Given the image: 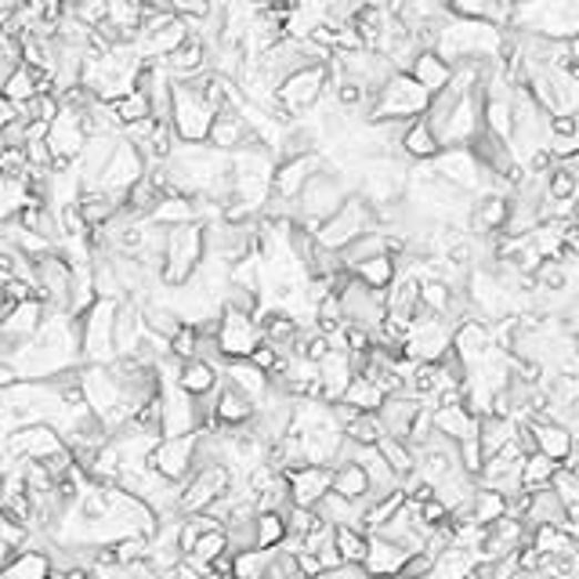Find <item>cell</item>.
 I'll return each mask as SVG.
<instances>
[{
	"mask_svg": "<svg viewBox=\"0 0 579 579\" xmlns=\"http://www.w3.org/2000/svg\"><path fill=\"white\" fill-rule=\"evenodd\" d=\"M435 435L449 438V443L478 438V417L464 403L460 406H435Z\"/></svg>",
	"mask_w": 579,
	"mask_h": 579,
	"instance_id": "2e32d148",
	"label": "cell"
},
{
	"mask_svg": "<svg viewBox=\"0 0 579 579\" xmlns=\"http://www.w3.org/2000/svg\"><path fill=\"white\" fill-rule=\"evenodd\" d=\"M217 384H222V369H214L211 363H203V358H189L177 369V388H182L189 398H211L217 392Z\"/></svg>",
	"mask_w": 579,
	"mask_h": 579,
	"instance_id": "ac0fdd59",
	"label": "cell"
},
{
	"mask_svg": "<svg viewBox=\"0 0 579 579\" xmlns=\"http://www.w3.org/2000/svg\"><path fill=\"white\" fill-rule=\"evenodd\" d=\"M319 526H323V518L315 515L312 507H290V511H286V540L305 544Z\"/></svg>",
	"mask_w": 579,
	"mask_h": 579,
	"instance_id": "e575fe53",
	"label": "cell"
},
{
	"mask_svg": "<svg viewBox=\"0 0 579 579\" xmlns=\"http://www.w3.org/2000/svg\"><path fill=\"white\" fill-rule=\"evenodd\" d=\"M550 142H579V116L576 113L550 116Z\"/></svg>",
	"mask_w": 579,
	"mask_h": 579,
	"instance_id": "ab89813d",
	"label": "cell"
},
{
	"mask_svg": "<svg viewBox=\"0 0 579 579\" xmlns=\"http://www.w3.org/2000/svg\"><path fill=\"white\" fill-rule=\"evenodd\" d=\"M558 471H561V464L547 460L544 453H532V457L521 460V489H526V492L550 489V486H555Z\"/></svg>",
	"mask_w": 579,
	"mask_h": 579,
	"instance_id": "484cf974",
	"label": "cell"
},
{
	"mask_svg": "<svg viewBox=\"0 0 579 579\" xmlns=\"http://www.w3.org/2000/svg\"><path fill=\"white\" fill-rule=\"evenodd\" d=\"M504 518H507V496L492 492L486 486H478L475 500H471V521H475V526L492 529L496 521H504Z\"/></svg>",
	"mask_w": 579,
	"mask_h": 579,
	"instance_id": "4316f807",
	"label": "cell"
},
{
	"mask_svg": "<svg viewBox=\"0 0 579 579\" xmlns=\"http://www.w3.org/2000/svg\"><path fill=\"white\" fill-rule=\"evenodd\" d=\"M453 352V326L446 319H431V315H417L409 326L403 358L406 363H431L438 366Z\"/></svg>",
	"mask_w": 579,
	"mask_h": 579,
	"instance_id": "5b68a950",
	"label": "cell"
},
{
	"mask_svg": "<svg viewBox=\"0 0 579 579\" xmlns=\"http://www.w3.org/2000/svg\"><path fill=\"white\" fill-rule=\"evenodd\" d=\"M427 105H431V94L409 73H395L388 84L374 94V102L366 109V123H417L424 120Z\"/></svg>",
	"mask_w": 579,
	"mask_h": 579,
	"instance_id": "6da1fadb",
	"label": "cell"
},
{
	"mask_svg": "<svg viewBox=\"0 0 579 579\" xmlns=\"http://www.w3.org/2000/svg\"><path fill=\"white\" fill-rule=\"evenodd\" d=\"M561 471H569L572 478H579V438L572 443V453H569V460L561 464Z\"/></svg>",
	"mask_w": 579,
	"mask_h": 579,
	"instance_id": "b9f144b4",
	"label": "cell"
},
{
	"mask_svg": "<svg viewBox=\"0 0 579 579\" xmlns=\"http://www.w3.org/2000/svg\"><path fill=\"white\" fill-rule=\"evenodd\" d=\"M366 232H377V211L355 192L329 222H323V228L315 232V243L329 254H344L358 236H366Z\"/></svg>",
	"mask_w": 579,
	"mask_h": 579,
	"instance_id": "277c9868",
	"label": "cell"
},
{
	"mask_svg": "<svg viewBox=\"0 0 579 579\" xmlns=\"http://www.w3.org/2000/svg\"><path fill=\"white\" fill-rule=\"evenodd\" d=\"M334 547L341 550L344 565H363L369 550V536L358 529H334Z\"/></svg>",
	"mask_w": 579,
	"mask_h": 579,
	"instance_id": "836d02e7",
	"label": "cell"
},
{
	"mask_svg": "<svg viewBox=\"0 0 579 579\" xmlns=\"http://www.w3.org/2000/svg\"><path fill=\"white\" fill-rule=\"evenodd\" d=\"M380 457L388 460V467L398 475V481H406L409 475H417V453H413L406 443H398V438H384L377 446Z\"/></svg>",
	"mask_w": 579,
	"mask_h": 579,
	"instance_id": "4dcf8cb0",
	"label": "cell"
},
{
	"mask_svg": "<svg viewBox=\"0 0 579 579\" xmlns=\"http://www.w3.org/2000/svg\"><path fill=\"white\" fill-rule=\"evenodd\" d=\"M323 153H312V156H297V160H286V163H275V174H272V200H283V203H297V196L305 192L308 177L323 171Z\"/></svg>",
	"mask_w": 579,
	"mask_h": 579,
	"instance_id": "9c48e42d",
	"label": "cell"
},
{
	"mask_svg": "<svg viewBox=\"0 0 579 579\" xmlns=\"http://www.w3.org/2000/svg\"><path fill=\"white\" fill-rule=\"evenodd\" d=\"M344 438H348V443H355L358 449H374L388 435H384V424H380L377 413H363V417H358L352 427H344Z\"/></svg>",
	"mask_w": 579,
	"mask_h": 579,
	"instance_id": "f546056e",
	"label": "cell"
},
{
	"mask_svg": "<svg viewBox=\"0 0 579 579\" xmlns=\"http://www.w3.org/2000/svg\"><path fill=\"white\" fill-rule=\"evenodd\" d=\"M420 409L424 403H417V398H409V395H392V398H384V406H380V424H384V435L388 438H398V443H409V431H413V420L420 417Z\"/></svg>",
	"mask_w": 579,
	"mask_h": 579,
	"instance_id": "4fadbf2b",
	"label": "cell"
},
{
	"mask_svg": "<svg viewBox=\"0 0 579 579\" xmlns=\"http://www.w3.org/2000/svg\"><path fill=\"white\" fill-rule=\"evenodd\" d=\"M286 544V515H257V547L275 550Z\"/></svg>",
	"mask_w": 579,
	"mask_h": 579,
	"instance_id": "d590c367",
	"label": "cell"
},
{
	"mask_svg": "<svg viewBox=\"0 0 579 579\" xmlns=\"http://www.w3.org/2000/svg\"><path fill=\"white\" fill-rule=\"evenodd\" d=\"M232 388L243 392L251 403H265L268 392H272V384H268V374H261V369L251 363V358H240V363H225V374H222Z\"/></svg>",
	"mask_w": 579,
	"mask_h": 579,
	"instance_id": "d6986e66",
	"label": "cell"
},
{
	"mask_svg": "<svg viewBox=\"0 0 579 579\" xmlns=\"http://www.w3.org/2000/svg\"><path fill=\"white\" fill-rule=\"evenodd\" d=\"M532 427V438H536V453H544L547 460L555 464H565L572 453V431L569 427H561L558 420H526Z\"/></svg>",
	"mask_w": 579,
	"mask_h": 579,
	"instance_id": "9a60e30c",
	"label": "cell"
},
{
	"mask_svg": "<svg viewBox=\"0 0 579 579\" xmlns=\"http://www.w3.org/2000/svg\"><path fill=\"white\" fill-rule=\"evenodd\" d=\"M341 403L355 406L358 413H380V406H384V392L377 388V384H369L366 377H355V380H352V388L344 392Z\"/></svg>",
	"mask_w": 579,
	"mask_h": 579,
	"instance_id": "1f68e13d",
	"label": "cell"
},
{
	"mask_svg": "<svg viewBox=\"0 0 579 579\" xmlns=\"http://www.w3.org/2000/svg\"><path fill=\"white\" fill-rule=\"evenodd\" d=\"M355 280L369 286V290H380V294H388L392 283H395V275H398V261L392 254H384V257H374V261H366V265H358L355 272Z\"/></svg>",
	"mask_w": 579,
	"mask_h": 579,
	"instance_id": "d4e9b609",
	"label": "cell"
},
{
	"mask_svg": "<svg viewBox=\"0 0 579 579\" xmlns=\"http://www.w3.org/2000/svg\"><path fill=\"white\" fill-rule=\"evenodd\" d=\"M192 457H196V435L160 438L153 453H149V467H153L160 478L185 486V481L192 478Z\"/></svg>",
	"mask_w": 579,
	"mask_h": 579,
	"instance_id": "52a82bcc",
	"label": "cell"
},
{
	"mask_svg": "<svg viewBox=\"0 0 579 579\" xmlns=\"http://www.w3.org/2000/svg\"><path fill=\"white\" fill-rule=\"evenodd\" d=\"M272 555L275 550H240L236 558H232V579H268V565H272Z\"/></svg>",
	"mask_w": 579,
	"mask_h": 579,
	"instance_id": "f1b7e54d",
	"label": "cell"
},
{
	"mask_svg": "<svg viewBox=\"0 0 579 579\" xmlns=\"http://www.w3.org/2000/svg\"><path fill=\"white\" fill-rule=\"evenodd\" d=\"M286 486H290V504L294 507H319L329 489H334V471L329 467H315V464H305L297 467V471L286 475Z\"/></svg>",
	"mask_w": 579,
	"mask_h": 579,
	"instance_id": "30bf717a",
	"label": "cell"
},
{
	"mask_svg": "<svg viewBox=\"0 0 579 579\" xmlns=\"http://www.w3.org/2000/svg\"><path fill=\"white\" fill-rule=\"evenodd\" d=\"M529 496H532L529 515H526L529 529H565V518H569V511H565V504H561V496L555 492V486L536 489Z\"/></svg>",
	"mask_w": 579,
	"mask_h": 579,
	"instance_id": "e0dca14e",
	"label": "cell"
},
{
	"mask_svg": "<svg viewBox=\"0 0 579 579\" xmlns=\"http://www.w3.org/2000/svg\"><path fill=\"white\" fill-rule=\"evenodd\" d=\"M438 153H443V142H438V134L427 128V120L409 123L406 138H403V160L406 163H435Z\"/></svg>",
	"mask_w": 579,
	"mask_h": 579,
	"instance_id": "44dd1931",
	"label": "cell"
},
{
	"mask_svg": "<svg viewBox=\"0 0 579 579\" xmlns=\"http://www.w3.org/2000/svg\"><path fill=\"white\" fill-rule=\"evenodd\" d=\"M4 94L8 102H16V105H30L33 99H37V69H26V65H19L16 73H11V80L4 84Z\"/></svg>",
	"mask_w": 579,
	"mask_h": 579,
	"instance_id": "d6a6232c",
	"label": "cell"
},
{
	"mask_svg": "<svg viewBox=\"0 0 579 579\" xmlns=\"http://www.w3.org/2000/svg\"><path fill=\"white\" fill-rule=\"evenodd\" d=\"M329 492H337L344 496V500H352V504H369V481H366V471L358 464H341L334 467V489Z\"/></svg>",
	"mask_w": 579,
	"mask_h": 579,
	"instance_id": "cb8c5ba5",
	"label": "cell"
},
{
	"mask_svg": "<svg viewBox=\"0 0 579 579\" xmlns=\"http://www.w3.org/2000/svg\"><path fill=\"white\" fill-rule=\"evenodd\" d=\"M323 99H334V84H329V65H308L297 69L294 77H286L280 91H275V105L283 109L286 120H301L312 113Z\"/></svg>",
	"mask_w": 579,
	"mask_h": 579,
	"instance_id": "3957f363",
	"label": "cell"
},
{
	"mask_svg": "<svg viewBox=\"0 0 579 579\" xmlns=\"http://www.w3.org/2000/svg\"><path fill=\"white\" fill-rule=\"evenodd\" d=\"M413 555H406L403 547H395L388 540H380V536H369V550H366V561L363 569L369 579H398L406 569V561Z\"/></svg>",
	"mask_w": 579,
	"mask_h": 579,
	"instance_id": "5bb4252c",
	"label": "cell"
},
{
	"mask_svg": "<svg viewBox=\"0 0 579 579\" xmlns=\"http://www.w3.org/2000/svg\"><path fill=\"white\" fill-rule=\"evenodd\" d=\"M261 341H265V337H261V326H257L254 315H240V312L222 308V323H217V344H222L225 363L251 358Z\"/></svg>",
	"mask_w": 579,
	"mask_h": 579,
	"instance_id": "8992f818",
	"label": "cell"
},
{
	"mask_svg": "<svg viewBox=\"0 0 579 579\" xmlns=\"http://www.w3.org/2000/svg\"><path fill=\"white\" fill-rule=\"evenodd\" d=\"M569 54H572V62H576V69H579V37L569 40Z\"/></svg>",
	"mask_w": 579,
	"mask_h": 579,
	"instance_id": "7bdbcfd3",
	"label": "cell"
},
{
	"mask_svg": "<svg viewBox=\"0 0 579 579\" xmlns=\"http://www.w3.org/2000/svg\"><path fill=\"white\" fill-rule=\"evenodd\" d=\"M457 460L471 478H481V467H486V457H481L478 438H467V443H457Z\"/></svg>",
	"mask_w": 579,
	"mask_h": 579,
	"instance_id": "f35d334b",
	"label": "cell"
},
{
	"mask_svg": "<svg viewBox=\"0 0 579 579\" xmlns=\"http://www.w3.org/2000/svg\"><path fill=\"white\" fill-rule=\"evenodd\" d=\"M409 77L417 80V84L435 99V94H443V91L449 88L453 65H449L446 59H438L435 51H420L417 59H413V65H409Z\"/></svg>",
	"mask_w": 579,
	"mask_h": 579,
	"instance_id": "ffe728a7",
	"label": "cell"
},
{
	"mask_svg": "<svg viewBox=\"0 0 579 579\" xmlns=\"http://www.w3.org/2000/svg\"><path fill=\"white\" fill-rule=\"evenodd\" d=\"M515 431H518V420L481 417V420H478V446H481V457L492 460L496 453L511 446V443H515Z\"/></svg>",
	"mask_w": 579,
	"mask_h": 579,
	"instance_id": "603a6c76",
	"label": "cell"
},
{
	"mask_svg": "<svg viewBox=\"0 0 579 579\" xmlns=\"http://www.w3.org/2000/svg\"><path fill=\"white\" fill-rule=\"evenodd\" d=\"M297 572H301V579H319L323 565H319V558H315V555H308V550H301V555H297Z\"/></svg>",
	"mask_w": 579,
	"mask_h": 579,
	"instance_id": "60d3db41",
	"label": "cell"
},
{
	"mask_svg": "<svg viewBox=\"0 0 579 579\" xmlns=\"http://www.w3.org/2000/svg\"><path fill=\"white\" fill-rule=\"evenodd\" d=\"M547 196L555 203H576L579 200V171L572 167V163H558V167L547 174Z\"/></svg>",
	"mask_w": 579,
	"mask_h": 579,
	"instance_id": "83f0119b",
	"label": "cell"
},
{
	"mask_svg": "<svg viewBox=\"0 0 579 579\" xmlns=\"http://www.w3.org/2000/svg\"><path fill=\"white\" fill-rule=\"evenodd\" d=\"M222 555H228L225 529H222V532H203L200 540H196V547H192V555H185V558H196V561H203V565H214Z\"/></svg>",
	"mask_w": 579,
	"mask_h": 579,
	"instance_id": "74e56055",
	"label": "cell"
},
{
	"mask_svg": "<svg viewBox=\"0 0 579 579\" xmlns=\"http://www.w3.org/2000/svg\"><path fill=\"white\" fill-rule=\"evenodd\" d=\"M254 417H257V403H251V398L236 392L222 377V384H217L214 392V424L222 427V431H236V427L254 424Z\"/></svg>",
	"mask_w": 579,
	"mask_h": 579,
	"instance_id": "8fae6325",
	"label": "cell"
},
{
	"mask_svg": "<svg viewBox=\"0 0 579 579\" xmlns=\"http://www.w3.org/2000/svg\"><path fill=\"white\" fill-rule=\"evenodd\" d=\"M217 109L203 99V91L192 80H174L171 84V131L177 145H206L214 128Z\"/></svg>",
	"mask_w": 579,
	"mask_h": 579,
	"instance_id": "7a4b0ae2",
	"label": "cell"
},
{
	"mask_svg": "<svg viewBox=\"0 0 579 579\" xmlns=\"http://www.w3.org/2000/svg\"><path fill=\"white\" fill-rule=\"evenodd\" d=\"M492 326L478 323V319H467L460 323L457 329H453V355L460 358V363L467 366V374L492 352Z\"/></svg>",
	"mask_w": 579,
	"mask_h": 579,
	"instance_id": "7c38bea8",
	"label": "cell"
},
{
	"mask_svg": "<svg viewBox=\"0 0 579 579\" xmlns=\"http://www.w3.org/2000/svg\"><path fill=\"white\" fill-rule=\"evenodd\" d=\"M113 113H116V120H120V128H131V123L153 116V105H149L145 94L131 91L128 99H120V102L113 105Z\"/></svg>",
	"mask_w": 579,
	"mask_h": 579,
	"instance_id": "8d00e7d4",
	"label": "cell"
},
{
	"mask_svg": "<svg viewBox=\"0 0 579 579\" xmlns=\"http://www.w3.org/2000/svg\"><path fill=\"white\" fill-rule=\"evenodd\" d=\"M228 489H232V471H228V467H206V471H196L185 481L182 518L206 515V511H211V504L222 500Z\"/></svg>",
	"mask_w": 579,
	"mask_h": 579,
	"instance_id": "ba28073f",
	"label": "cell"
},
{
	"mask_svg": "<svg viewBox=\"0 0 579 579\" xmlns=\"http://www.w3.org/2000/svg\"><path fill=\"white\" fill-rule=\"evenodd\" d=\"M475 572H478V555H475V550L449 547L446 555L435 558L431 576H427V579H475Z\"/></svg>",
	"mask_w": 579,
	"mask_h": 579,
	"instance_id": "7402d4cb",
	"label": "cell"
}]
</instances>
